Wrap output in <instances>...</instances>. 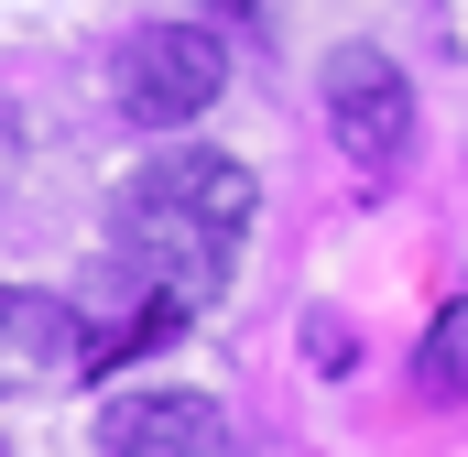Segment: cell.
I'll use <instances>...</instances> for the list:
<instances>
[{"instance_id":"4","label":"cell","mask_w":468,"mask_h":457,"mask_svg":"<svg viewBox=\"0 0 468 457\" xmlns=\"http://www.w3.org/2000/svg\"><path fill=\"white\" fill-rule=\"evenodd\" d=\"M77 359H88V327H77L66 294L0 283V392H44V381H66Z\"/></svg>"},{"instance_id":"8","label":"cell","mask_w":468,"mask_h":457,"mask_svg":"<svg viewBox=\"0 0 468 457\" xmlns=\"http://www.w3.org/2000/svg\"><path fill=\"white\" fill-rule=\"evenodd\" d=\"M305 359H316V370H349V359H359V338H338V316H316V338H305Z\"/></svg>"},{"instance_id":"3","label":"cell","mask_w":468,"mask_h":457,"mask_svg":"<svg viewBox=\"0 0 468 457\" xmlns=\"http://www.w3.org/2000/svg\"><path fill=\"white\" fill-rule=\"evenodd\" d=\"M327 131H338V153L359 164H403V142H414V88H403V66L392 55H327Z\"/></svg>"},{"instance_id":"5","label":"cell","mask_w":468,"mask_h":457,"mask_svg":"<svg viewBox=\"0 0 468 457\" xmlns=\"http://www.w3.org/2000/svg\"><path fill=\"white\" fill-rule=\"evenodd\" d=\"M99 457H229V425L207 392H120L99 414Z\"/></svg>"},{"instance_id":"7","label":"cell","mask_w":468,"mask_h":457,"mask_svg":"<svg viewBox=\"0 0 468 457\" xmlns=\"http://www.w3.org/2000/svg\"><path fill=\"white\" fill-rule=\"evenodd\" d=\"M414 392H425V403H468V294L425 327V348H414Z\"/></svg>"},{"instance_id":"2","label":"cell","mask_w":468,"mask_h":457,"mask_svg":"<svg viewBox=\"0 0 468 457\" xmlns=\"http://www.w3.org/2000/svg\"><path fill=\"white\" fill-rule=\"evenodd\" d=\"M110 88H120V120H131V131H186V120L229 88V44H218L207 22H142V33L120 44Z\"/></svg>"},{"instance_id":"6","label":"cell","mask_w":468,"mask_h":457,"mask_svg":"<svg viewBox=\"0 0 468 457\" xmlns=\"http://www.w3.org/2000/svg\"><path fill=\"white\" fill-rule=\"evenodd\" d=\"M186 327H197V305H186V294H142V305H131L120 327H99V338H88V359H77V370H88V381H110L120 359H142V348L186 338Z\"/></svg>"},{"instance_id":"1","label":"cell","mask_w":468,"mask_h":457,"mask_svg":"<svg viewBox=\"0 0 468 457\" xmlns=\"http://www.w3.org/2000/svg\"><path fill=\"white\" fill-rule=\"evenodd\" d=\"M261 207L239 153H153L110 207V272L131 294H186L207 305L239 261V228Z\"/></svg>"},{"instance_id":"9","label":"cell","mask_w":468,"mask_h":457,"mask_svg":"<svg viewBox=\"0 0 468 457\" xmlns=\"http://www.w3.org/2000/svg\"><path fill=\"white\" fill-rule=\"evenodd\" d=\"M218 11H261V0H218Z\"/></svg>"}]
</instances>
